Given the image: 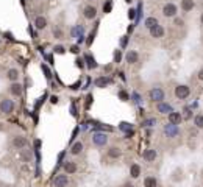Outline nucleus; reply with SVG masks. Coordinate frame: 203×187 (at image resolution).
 <instances>
[{
    "instance_id": "f257e3e1",
    "label": "nucleus",
    "mask_w": 203,
    "mask_h": 187,
    "mask_svg": "<svg viewBox=\"0 0 203 187\" xmlns=\"http://www.w3.org/2000/svg\"><path fill=\"white\" fill-rule=\"evenodd\" d=\"M148 98H150L152 101H155V103H159V101H164V98H166V92H164V89L162 87H152L150 89V92H148Z\"/></svg>"
},
{
    "instance_id": "f03ea898",
    "label": "nucleus",
    "mask_w": 203,
    "mask_h": 187,
    "mask_svg": "<svg viewBox=\"0 0 203 187\" xmlns=\"http://www.w3.org/2000/svg\"><path fill=\"white\" fill-rule=\"evenodd\" d=\"M177 14H178V6L175 5V3L169 2V3H166L164 6H162V16H164V17L173 19Z\"/></svg>"
},
{
    "instance_id": "7ed1b4c3",
    "label": "nucleus",
    "mask_w": 203,
    "mask_h": 187,
    "mask_svg": "<svg viewBox=\"0 0 203 187\" xmlns=\"http://www.w3.org/2000/svg\"><path fill=\"white\" fill-rule=\"evenodd\" d=\"M173 94H175V97H177L178 100H186L189 95H191V87L186 86V84H178L177 87H175Z\"/></svg>"
},
{
    "instance_id": "20e7f679",
    "label": "nucleus",
    "mask_w": 203,
    "mask_h": 187,
    "mask_svg": "<svg viewBox=\"0 0 203 187\" xmlns=\"http://www.w3.org/2000/svg\"><path fill=\"white\" fill-rule=\"evenodd\" d=\"M92 143L96 146H106L108 145V136L105 132H94L92 134Z\"/></svg>"
},
{
    "instance_id": "39448f33",
    "label": "nucleus",
    "mask_w": 203,
    "mask_h": 187,
    "mask_svg": "<svg viewBox=\"0 0 203 187\" xmlns=\"http://www.w3.org/2000/svg\"><path fill=\"white\" fill-rule=\"evenodd\" d=\"M13 111H14V101L9 100V98H3L2 101H0V112L2 114H11Z\"/></svg>"
},
{
    "instance_id": "423d86ee",
    "label": "nucleus",
    "mask_w": 203,
    "mask_h": 187,
    "mask_svg": "<svg viewBox=\"0 0 203 187\" xmlns=\"http://www.w3.org/2000/svg\"><path fill=\"white\" fill-rule=\"evenodd\" d=\"M97 8L94 6V5H86L85 8H83V16H85V19L86 20H94L97 17Z\"/></svg>"
},
{
    "instance_id": "0eeeda50",
    "label": "nucleus",
    "mask_w": 203,
    "mask_h": 187,
    "mask_svg": "<svg viewBox=\"0 0 203 187\" xmlns=\"http://www.w3.org/2000/svg\"><path fill=\"white\" fill-rule=\"evenodd\" d=\"M164 134L169 137V139H173L180 134V129H178V125H172V123H167L164 125Z\"/></svg>"
},
{
    "instance_id": "6e6552de",
    "label": "nucleus",
    "mask_w": 203,
    "mask_h": 187,
    "mask_svg": "<svg viewBox=\"0 0 203 187\" xmlns=\"http://www.w3.org/2000/svg\"><path fill=\"white\" fill-rule=\"evenodd\" d=\"M156 111L159 114H162V115H167V114H170L173 111V106L170 103H167V101H159L156 104Z\"/></svg>"
},
{
    "instance_id": "1a4fd4ad",
    "label": "nucleus",
    "mask_w": 203,
    "mask_h": 187,
    "mask_svg": "<svg viewBox=\"0 0 203 187\" xmlns=\"http://www.w3.org/2000/svg\"><path fill=\"white\" fill-rule=\"evenodd\" d=\"M167 120L172 125H180L184 118H183V114L180 111H172L170 114H167Z\"/></svg>"
},
{
    "instance_id": "9d476101",
    "label": "nucleus",
    "mask_w": 203,
    "mask_h": 187,
    "mask_svg": "<svg viewBox=\"0 0 203 187\" xmlns=\"http://www.w3.org/2000/svg\"><path fill=\"white\" fill-rule=\"evenodd\" d=\"M142 157H144V161H147V162H155L156 157H158V151L155 148H147V150H144Z\"/></svg>"
},
{
    "instance_id": "9b49d317",
    "label": "nucleus",
    "mask_w": 203,
    "mask_h": 187,
    "mask_svg": "<svg viewBox=\"0 0 203 187\" xmlns=\"http://www.w3.org/2000/svg\"><path fill=\"white\" fill-rule=\"evenodd\" d=\"M148 31H150V36H152V37H155V39H161V37H164V33H166L164 26L159 25V23H158V25H155L153 28H150Z\"/></svg>"
},
{
    "instance_id": "f8f14e48",
    "label": "nucleus",
    "mask_w": 203,
    "mask_h": 187,
    "mask_svg": "<svg viewBox=\"0 0 203 187\" xmlns=\"http://www.w3.org/2000/svg\"><path fill=\"white\" fill-rule=\"evenodd\" d=\"M63 170L67 173V175H74V173H77V170H78V165H77V162H74V161H64Z\"/></svg>"
},
{
    "instance_id": "ddd939ff",
    "label": "nucleus",
    "mask_w": 203,
    "mask_h": 187,
    "mask_svg": "<svg viewBox=\"0 0 203 187\" xmlns=\"http://www.w3.org/2000/svg\"><path fill=\"white\" fill-rule=\"evenodd\" d=\"M125 59L130 65H134L136 62H139V53L136 50H128L127 55H125Z\"/></svg>"
},
{
    "instance_id": "4468645a",
    "label": "nucleus",
    "mask_w": 203,
    "mask_h": 187,
    "mask_svg": "<svg viewBox=\"0 0 203 187\" xmlns=\"http://www.w3.org/2000/svg\"><path fill=\"white\" fill-rule=\"evenodd\" d=\"M111 83H113V79H111L110 76H105V75L94 79V84H96L97 87H100V89H103V87H106V86H110Z\"/></svg>"
},
{
    "instance_id": "2eb2a0df",
    "label": "nucleus",
    "mask_w": 203,
    "mask_h": 187,
    "mask_svg": "<svg viewBox=\"0 0 203 187\" xmlns=\"http://www.w3.org/2000/svg\"><path fill=\"white\" fill-rule=\"evenodd\" d=\"M67 184H69L67 175H56L53 179V187H67Z\"/></svg>"
},
{
    "instance_id": "dca6fc26",
    "label": "nucleus",
    "mask_w": 203,
    "mask_h": 187,
    "mask_svg": "<svg viewBox=\"0 0 203 187\" xmlns=\"http://www.w3.org/2000/svg\"><path fill=\"white\" fill-rule=\"evenodd\" d=\"M83 148H85L83 142H81V140H77V142L72 143V146H71V150H69V151H71L72 156H78V154L83 153Z\"/></svg>"
},
{
    "instance_id": "f3484780",
    "label": "nucleus",
    "mask_w": 203,
    "mask_h": 187,
    "mask_svg": "<svg viewBox=\"0 0 203 187\" xmlns=\"http://www.w3.org/2000/svg\"><path fill=\"white\" fill-rule=\"evenodd\" d=\"M195 8V0H181L180 2V9L183 12H189Z\"/></svg>"
},
{
    "instance_id": "a211bd4d",
    "label": "nucleus",
    "mask_w": 203,
    "mask_h": 187,
    "mask_svg": "<svg viewBox=\"0 0 203 187\" xmlns=\"http://www.w3.org/2000/svg\"><path fill=\"white\" fill-rule=\"evenodd\" d=\"M22 92H24V86L20 84V83H11V86H9V94L11 95H14V97H20L22 95Z\"/></svg>"
},
{
    "instance_id": "6ab92c4d",
    "label": "nucleus",
    "mask_w": 203,
    "mask_h": 187,
    "mask_svg": "<svg viewBox=\"0 0 203 187\" xmlns=\"http://www.w3.org/2000/svg\"><path fill=\"white\" fill-rule=\"evenodd\" d=\"M27 145H28V139L25 136H16L13 139V146H14V148H24Z\"/></svg>"
},
{
    "instance_id": "aec40b11",
    "label": "nucleus",
    "mask_w": 203,
    "mask_h": 187,
    "mask_svg": "<svg viewBox=\"0 0 203 187\" xmlns=\"http://www.w3.org/2000/svg\"><path fill=\"white\" fill-rule=\"evenodd\" d=\"M106 154H108V157H111V159H119L122 156V150L119 148V146H110L108 151H106Z\"/></svg>"
},
{
    "instance_id": "412c9836",
    "label": "nucleus",
    "mask_w": 203,
    "mask_h": 187,
    "mask_svg": "<svg viewBox=\"0 0 203 187\" xmlns=\"http://www.w3.org/2000/svg\"><path fill=\"white\" fill-rule=\"evenodd\" d=\"M141 171H142V168H141V165H139V164H131V165H130V176H131L133 179L139 178Z\"/></svg>"
},
{
    "instance_id": "4be33fe9",
    "label": "nucleus",
    "mask_w": 203,
    "mask_h": 187,
    "mask_svg": "<svg viewBox=\"0 0 203 187\" xmlns=\"http://www.w3.org/2000/svg\"><path fill=\"white\" fill-rule=\"evenodd\" d=\"M34 26L38 30H45L47 28V19L44 16H38L34 19Z\"/></svg>"
},
{
    "instance_id": "5701e85b",
    "label": "nucleus",
    "mask_w": 203,
    "mask_h": 187,
    "mask_svg": "<svg viewBox=\"0 0 203 187\" xmlns=\"http://www.w3.org/2000/svg\"><path fill=\"white\" fill-rule=\"evenodd\" d=\"M85 61H86V67H88V69H91V70L99 67V64H97L96 58L91 56V55H86V56H85Z\"/></svg>"
},
{
    "instance_id": "b1692460",
    "label": "nucleus",
    "mask_w": 203,
    "mask_h": 187,
    "mask_svg": "<svg viewBox=\"0 0 203 187\" xmlns=\"http://www.w3.org/2000/svg\"><path fill=\"white\" fill-rule=\"evenodd\" d=\"M19 76H20V75H19V70H17V69H9V70L6 72V78L9 79L11 83H16L17 79H19Z\"/></svg>"
},
{
    "instance_id": "393cba45",
    "label": "nucleus",
    "mask_w": 203,
    "mask_h": 187,
    "mask_svg": "<svg viewBox=\"0 0 203 187\" xmlns=\"http://www.w3.org/2000/svg\"><path fill=\"white\" fill-rule=\"evenodd\" d=\"M158 23H159V22H158V19H156L155 16L147 17V19H145V22H144L145 28H148V30H150V28H153V26H155V25H158Z\"/></svg>"
},
{
    "instance_id": "a878e982",
    "label": "nucleus",
    "mask_w": 203,
    "mask_h": 187,
    "mask_svg": "<svg viewBox=\"0 0 203 187\" xmlns=\"http://www.w3.org/2000/svg\"><path fill=\"white\" fill-rule=\"evenodd\" d=\"M144 187H158V179L155 176H147L144 179Z\"/></svg>"
},
{
    "instance_id": "bb28decb",
    "label": "nucleus",
    "mask_w": 203,
    "mask_h": 187,
    "mask_svg": "<svg viewBox=\"0 0 203 187\" xmlns=\"http://www.w3.org/2000/svg\"><path fill=\"white\" fill-rule=\"evenodd\" d=\"M194 125L197 129H203V114H197L194 117Z\"/></svg>"
},
{
    "instance_id": "cd10ccee",
    "label": "nucleus",
    "mask_w": 203,
    "mask_h": 187,
    "mask_svg": "<svg viewBox=\"0 0 203 187\" xmlns=\"http://www.w3.org/2000/svg\"><path fill=\"white\" fill-rule=\"evenodd\" d=\"M120 61H122V51L120 50H114V53H113V62L119 64Z\"/></svg>"
},
{
    "instance_id": "c85d7f7f",
    "label": "nucleus",
    "mask_w": 203,
    "mask_h": 187,
    "mask_svg": "<svg viewBox=\"0 0 203 187\" xmlns=\"http://www.w3.org/2000/svg\"><path fill=\"white\" fill-rule=\"evenodd\" d=\"M111 9H113V2L111 0H106V2L103 3V12L108 14V12H111Z\"/></svg>"
},
{
    "instance_id": "c756f323",
    "label": "nucleus",
    "mask_w": 203,
    "mask_h": 187,
    "mask_svg": "<svg viewBox=\"0 0 203 187\" xmlns=\"http://www.w3.org/2000/svg\"><path fill=\"white\" fill-rule=\"evenodd\" d=\"M119 128H120L122 131L128 132V131H131V129H133V125H131V123H127V122H122V123L119 125Z\"/></svg>"
},
{
    "instance_id": "7c9ffc66",
    "label": "nucleus",
    "mask_w": 203,
    "mask_h": 187,
    "mask_svg": "<svg viewBox=\"0 0 203 187\" xmlns=\"http://www.w3.org/2000/svg\"><path fill=\"white\" fill-rule=\"evenodd\" d=\"M181 114H183V112H181ZM191 117H192V109L189 108V106H186V108H184V114H183V118H184V120H189Z\"/></svg>"
},
{
    "instance_id": "2f4dec72",
    "label": "nucleus",
    "mask_w": 203,
    "mask_h": 187,
    "mask_svg": "<svg viewBox=\"0 0 203 187\" xmlns=\"http://www.w3.org/2000/svg\"><path fill=\"white\" fill-rule=\"evenodd\" d=\"M156 125V118H147L142 122V126H153Z\"/></svg>"
},
{
    "instance_id": "473e14b6",
    "label": "nucleus",
    "mask_w": 203,
    "mask_h": 187,
    "mask_svg": "<svg viewBox=\"0 0 203 187\" xmlns=\"http://www.w3.org/2000/svg\"><path fill=\"white\" fill-rule=\"evenodd\" d=\"M53 51L58 53V55H63V53H66V48H64L63 45H56L55 48H53Z\"/></svg>"
},
{
    "instance_id": "72a5a7b5",
    "label": "nucleus",
    "mask_w": 203,
    "mask_h": 187,
    "mask_svg": "<svg viewBox=\"0 0 203 187\" xmlns=\"http://www.w3.org/2000/svg\"><path fill=\"white\" fill-rule=\"evenodd\" d=\"M119 97H120L122 101H127V100L130 98V97H128V94H127L125 90H120V92H119Z\"/></svg>"
},
{
    "instance_id": "f704fd0d",
    "label": "nucleus",
    "mask_w": 203,
    "mask_h": 187,
    "mask_svg": "<svg viewBox=\"0 0 203 187\" xmlns=\"http://www.w3.org/2000/svg\"><path fill=\"white\" fill-rule=\"evenodd\" d=\"M53 34H55L56 39H63V31H61L60 28H55V30H53Z\"/></svg>"
},
{
    "instance_id": "c9c22d12",
    "label": "nucleus",
    "mask_w": 203,
    "mask_h": 187,
    "mask_svg": "<svg viewBox=\"0 0 203 187\" xmlns=\"http://www.w3.org/2000/svg\"><path fill=\"white\" fill-rule=\"evenodd\" d=\"M75 62H77V65H78L80 69H83V67H85V58H77Z\"/></svg>"
},
{
    "instance_id": "e433bc0d",
    "label": "nucleus",
    "mask_w": 203,
    "mask_h": 187,
    "mask_svg": "<svg viewBox=\"0 0 203 187\" xmlns=\"http://www.w3.org/2000/svg\"><path fill=\"white\" fill-rule=\"evenodd\" d=\"M42 70H44V73H45V76L50 79L52 78V73H50V70H49V67H47V65L45 64H42Z\"/></svg>"
},
{
    "instance_id": "4c0bfd02",
    "label": "nucleus",
    "mask_w": 203,
    "mask_h": 187,
    "mask_svg": "<svg viewBox=\"0 0 203 187\" xmlns=\"http://www.w3.org/2000/svg\"><path fill=\"white\" fill-rule=\"evenodd\" d=\"M173 19H175V25H177V26H183V25H184V20H183V19H178L177 16H175Z\"/></svg>"
},
{
    "instance_id": "58836bf2",
    "label": "nucleus",
    "mask_w": 203,
    "mask_h": 187,
    "mask_svg": "<svg viewBox=\"0 0 203 187\" xmlns=\"http://www.w3.org/2000/svg\"><path fill=\"white\" fill-rule=\"evenodd\" d=\"M134 17H136V9H130V11H128V19L133 20Z\"/></svg>"
},
{
    "instance_id": "ea45409f",
    "label": "nucleus",
    "mask_w": 203,
    "mask_h": 187,
    "mask_svg": "<svg viewBox=\"0 0 203 187\" xmlns=\"http://www.w3.org/2000/svg\"><path fill=\"white\" fill-rule=\"evenodd\" d=\"M50 103H52V104H56V103H58V97H56V95H52V97H50Z\"/></svg>"
},
{
    "instance_id": "a19ab883",
    "label": "nucleus",
    "mask_w": 203,
    "mask_h": 187,
    "mask_svg": "<svg viewBox=\"0 0 203 187\" xmlns=\"http://www.w3.org/2000/svg\"><path fill=\"white\" fill-rule=\"evenodd\" d=\"M92 42H94V34H92V33H91V34H89V36H88V47H89V45H91V44H92Z\"/></svg>"
},
{
    "instance_id": "79ce46f5",
    "label": "nucleus",
    "mask_w": 203,
    "mask_h": 187,
    "mask_svg": "<svg viewBox=\"0 0 203 187\" xmlns=\"http://www.w3.org/2000/svg\"><path fill=\"white\" fill-rule=\"evenodd\" d=\"M71 51H72V53H78V51H80L78 45H72V47H71Z\"/></svg>"
},
{
    "instance_id": "37998d69",
    "label": "nucleus",
    "mask_w": 203,
    "mask_h": 187,
    "mask_svg": "<svg viewBox=\"0 0 203 187\" xmlns=\"http://www.w3.org/2000/svg\"><path fill=\"white\" fill-rule=\"evenodd\" d=\"M94 100V97L92 95H88V103H86V108H89V106H91V101Z\"/></svg>"
},
{
    "instance_id": "c03bdc74",
    "label": "nucleus",
    "mask_w": 203,
    "mask_h": 187,
    "mask_svg": "<svg viewBox=\"0 0 203 187\" xmlns=\"http://www.w3.org/2000/svg\"><path fill=\"white\" fill-rule=\"evenodd\" d=\"M120 44H122V47H125V45H127V36H122V41H120Z\"/></svg>"
},
{
    "instance_id": "a18cd8bd",
    "label": "nucleus",
    "mask_w": 203,
    "mask_h": 187,
    "mask_svg": "<svg viewBox=\"0 0 203 187\" xmlns=\"http://www.w3.org/2000/svg\"><path fill=\"white\" fill-rule=\"evenodd\" d=\"M133 97H134V103H141V97L138 95V94H134Z\"/></svg>"
},
{
    "instance_id": "49530a36",
    "label": "nucleus",
    "mask_w": 203,
    "mask_h": 187,
    "mask_svg": "<svg viewBox=\"0 0 203 187\" xmlns=\"http://www.w3.org/2000/svg\"><path fill=\"white\" fill-rule=\"evenodd\" d=\"M197 75H198V79H200V81H203V69H200Z\"/></svg>"
},
{
    "instance_id": "de8ad7c7",
    "label": "nucleus",
    "mask_w": 203,
    "mask_h": 187,
    "mask_svg": "<svg viewBox=\"0 0 203 187\" xmlns=\"http://www.w3.org/2000/svg\"><path fill=\"white\" fill-rule=\"evenodd\" d=\"M122 187H134V185H133L131 182H125V184H124V185H122Z\"/></svg>"
},
{
    "instance_id": "09e8293b",
    "label": "nucleus",
    "mask_w": 203,
    "mask_h": 187,
    "mask_svg": "<svg viewBox=\"0 0 203 187\" xmlns=\"http://www.w3.org/2000/svg\"><path fill=\"white\" fill-rule=\"evenodd\" d=\"M133 28H134V25H130V26H128V30H127V31H128V33H131V31H133Z\"/></svg>"
},
{
    "instance_id": "8fccbe9b",
    "label": "nucleus",
    "mask_w": 203,
    "mask_h": 187,
    "mask_svg": "<svg viewBox=\"0 0 203 187\" xmlns=\"http://www.w3.org/2000/svg\"><path fill=\"white\" fill-rule=\"evenodd\" d=\"M200 22H201V25H203V12H201V16H200Z\"/></svg>"
},
{
    "instance_id": "3c124183",
    "label": "nucleus",
    "mask_w": 203,
    "mask_h": 187,
    "mask_svg": "<svg viewBox=\"0 0 203 187\" xmlns=\"http://www.w3.org/2000/svg\"><path fill=\"white\" fill-rule=\"evenodd\" d=\"M125 2H127V3H131V2H133V0H125Z\"/></svg>"
},
{
    "instance_id": "603ef678",
    "label": "nucleus",
    "mask_w": 203,
    "mask_h": 187,
    "mask_svg": "<svg viewBox=\"0 0 203 187\" xmlns=\"http://www.w3.org/2000/svg\"><path fill=\"white\" fill-rule=\"evenodd\" d=\"M86 2H92V0H86Z\"/></svg>"
},
{
    "instance_id": "864d4df0",
    "label": "nucleus",
    "mask_w": 203,
    "mask_h": 187,
    "mask_svg": "<svg viewBox=\"0 0 203 187\" xmlns=\"http://www.w3.org/2000/svg\"><path fill=\"white\" fill-rule=\"evenodd\" d=\"M0 129H2V126H0Z\"/></svg>"
},
{
    "instance_id": "5fc2aeb1",
    "label": "nucleus",
    "mask_w": 203,
    "mask_h": 187,
    "mask_svg": "<svg viewBox=\"0 0 203 187\" xmlns=\"http://www.w3.org/2000/svg\"><path fill=\"white\" fill-rule=\"evenodd\" d=\"M30 2H33V0H30Z\"/></svg>"
}]
</instances>
